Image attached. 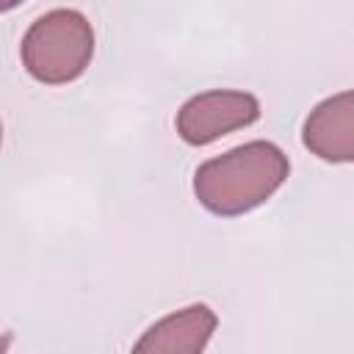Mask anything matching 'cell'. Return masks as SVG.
Instances as JSON below:
<instances>
[{
    "label": "cell",
    "mask_w": 354,
    "mask_h": 354,
    "mask_svg": "<svg viewBox=\"0 0 354 354\" xmlns=\"http://www.w3.org/2000/svg\"><path fill=\"white\" fill-rule=\"evenodd\" d=\"M22 0H0V14H6V11H11V8H17Z\"/></svg>",
    "instance_id": "obj_6"
},
{
    "label": "cell",
    "mask_w": 354,
    "mask_h": 354,
    "mask_svg": "<svg viewBox=\"0 0 354 354\" xmlns=\"http://www.w3.org/2000/svg\"><path fill=\"white\" fill-rule=\"evenodd\" d=\"M22 66L47 86L77 80L94 55V28L75 8H53L41 14L22 36Z\"/></svg>",
    "instance_id": "obj_2"
},
{
    "label": "cell",
    "mask_w": 354,
    "mask_h": 354,
    "mask_svg": "<svg viewBox=\"0 0 354 354\" xmlns=\"http://www.w3.org/2000/svg\"><path fill=\"white\" fill-rule=\"evenodd\" d=\"M257 119H260V102L254 94L235 88H213L183 102L174 124L185 144L205 147L232 130L254 124Z\"/></svg>",
    "instance_id": "obj_3"
},
{
    "label": "cell",
    "mask_w": 354,
    "mask_h": 354,
    "mask_svg": "<svg viewBox=\"0 0 354 354\" xmlns=\"http://www.w3.org/2000/svg\"><path fill=\"white\" fill-rule=\"evenodd\" d=\"M288 174L290 160L277 144L249 141L205 160L194 174V194L216 216H243L271 199Z\"/></svg>",
    "instance_id": "obj_1"
},
{
    "label": "cell",
    "mask_w": 354,
    "mask_h": 354,
    "mask_svg": "<svg viewBox=\"0 0 354 354\" xmlns=\"http://www.w3.org/2000/svg\"><path fill=\"white\" fill-rule=\"evenodd\" d=\"M304 147L329 163H348L354 158V94L340 91L318 102L301 127Z\"/></svg>",
    "instance_id": "obj_4"
},
{
    "label": "cell",
    "mask_w": 354,
    "mask_h": 354,
    "mask_svg": "<svg viewBox=\"0 0 354 354\" xmlns=\"http://www.w3.org/2000/svg\"><path fill=\"white\" fill-rule=\"evenodd\" d=\"M0 144H3V124H0Z\"/></svg>",
    "instance_id": "obj_7"
},
{
    "label": "cell",
    "mask_w": 354,
    "mask_h": 354,
    "mask_svg": "<svg viewBox=\"0 0 354 354\" xmlns=\"http://www.w3.org/2000/svg\"><path fill=\"white\" fill-rule=\"evenodd\" d=\"M216 324L218 318L207 304H191L155 321L133 348L163 354H199L210 343Z\"/></svg>",
    "instance_id": "obj_5"
}]
</instances>
